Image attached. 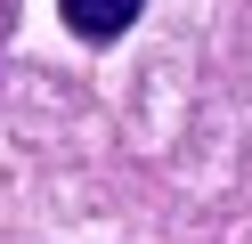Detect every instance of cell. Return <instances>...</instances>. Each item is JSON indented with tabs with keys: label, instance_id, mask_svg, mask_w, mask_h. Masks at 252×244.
<instances>
[{
	"label": "cell",
	"instance_id": "1",
	"mask_svg": "<svg viewBox=\"0 0 252 244\" xmlns=\"http://www.w3.org/2000/svg\"><path fill=\"white\" fill-rule=\"evenodd\" d=\"M138 8H147V0H57V16H65V25L82 33L90 49H106V41H122V33L138 25Z\"/></svg>",
	"mask_w": 252,
	"mask_h": 244
}]
</instances>
